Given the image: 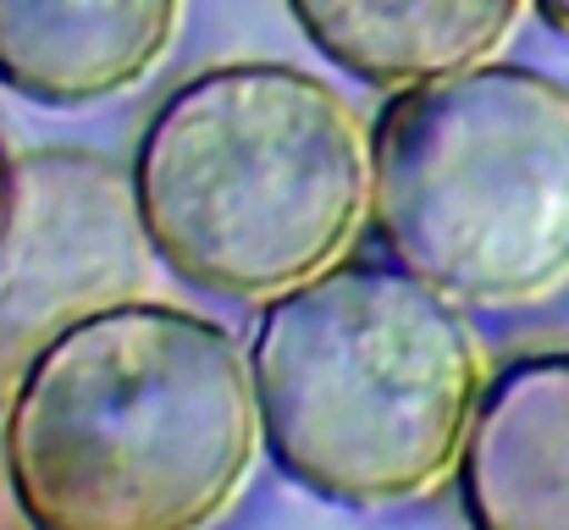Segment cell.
Masks as SVG:
<instances>
[{"label": "cell", "mask_w": 569, "mask_h": 530, "mask_svg": "<svg viewBox=\"0 0 569 530\" xmlns=\"http://www.w3.org/2000/svg\"><path fill=\"white\" fill-rule=\"evenodd\" d=\"M260 442L238 338L167 299H128L22 359L11 498L33 530H210Z\"/></svg>", "instance_id": "obj_1"}, {"label": "cell", "mask_w": 569, "mask_h": 530, "mask_svg": "<svg viewBox=\"0 0 569 530\" xmlns=\"http://www.w3.org/2000/svg\"><path fill=\"white\" fill-rule=\"evenodd\" d=\"M249 370L277 470L343 509L437 492L487 387L459 304L381 260H338L266 299Z\"/></svg>", "instance_id": "obj_2"}, {"label": "cell", "mask_w": 569, "mask_h": 530, "mask_svg": "<svg viewBox=\"0 0 569 530\" xmlns=\"http://www.w3.org/2000/svg\"><path fill=\"white\" fill-rule=\"evenodd\" d=\"M133 188L167 271L210 299L266 304L349 254L371 199V133L316 72L227 61L150 111Z\"/></svg>", "instance_id": "obj_3"}, {"label": "cell", "mask_w": 569, "mask_h": 530, "mask_svg": "<svg viewBox=\"0 0 569 530\" xmlns=\"http://www.w3.org/2000/svg\"><path fill=\"white\" fill-rule=\"evenodd\" d=\"M366 216L409 277L470 310H520L569 282V89L476 61L398 89L371 128Z\"/></svg>", "instance_id": "obj_4"}, {"label": "cell", "mask_w": 569, "mask_h": 530, "mask_svg": "<svg viewBox=\"0 0 569 530\" xmlns=\"http://www.w3.org/2000/svg\"><path fill=\"white\" fill-rule=\"evenodd\" d=\"M156 266L133 167L78 144L0 156V353L22 364L83 316L144 299Z\"/></svg>", "instance_id": "obj_5"}, {"label": "cell", "mask_w": 569, "mask_h": 530, "mask_svg": "<svg viewBox=\"0 0 569 530\" xmlns=\"http://www.w3.org/2000/svg\"><path fill=\"white\" fill-rule=\"evenodd\" d=\"M453 481L470 530H569V349L520 353L481 387Z\"/></svg>", "instance_id": "obj_6"}, {"label": "cell", "mask_w": 569, "mask_h": 530, "mask_svg": "<svg viewBox=\"0 0 569 530\" xmlns=\"http://www.w3.org/2000/svg\"><path fill=\"white\" fill-rule=\"evenodd\" d=\"M183 0H0V83L78 111L139 89L178 44Z\"/></svg>", "instance_id": "obj_7"}, {"label": "cell", "mask_w": 569, "mask_h": 530, "mask_svg": "<svg viewBox=\"0 0 569 530\" xmlns=\"http://www.w3.org/2000/svg\"><path fill=\"white\" fill-rule=\"evenodd\" d=\"M526 6L531 0H288L332 67L392 94L492 61Z\"/></svg>", "instance_id": "obj_8"}, {"label": "cell", "mask_w": 569, "mask_h": 530, "mask_svg": "<svg viewBox=\"0 0 569 530\" xmlns=\"http://www.w3.org/2000/svg\"><path fill=\"white\" fill-rule=\"evenodd\" d=\"M11 398H17V359L0 353V498L11 492V459H6V431H11Z\"/></svg>", "instance_id": "obj_9"}, {"label": "cell", "mask_w": 569, "mask_h": 530, "mask_svg": "<svg viewBox=\"0 0 569 530\" xmlns=\"http://www.w3.org/2000/svg\"><path fill=\"white\" fill-rule=\"evenodd\" d=\"M531 6H537V17H542L548 28L569 33V0H531Z\"/></svg>", "instance_id": "obj_10"}, {"label": "cell", "mask_w": 569, "mask_h": 530, "mask_svg": "<svg viewBox=\"0 0 569 530\" xmlns=\"http://www.w3.org/2000/svg\"><path fill=\"white\" fill-rule=\"evenodd\" d=\"M0 156H6V150H0Z\"/></svg>", "instance_id": "obj_11"}]
</instances>
